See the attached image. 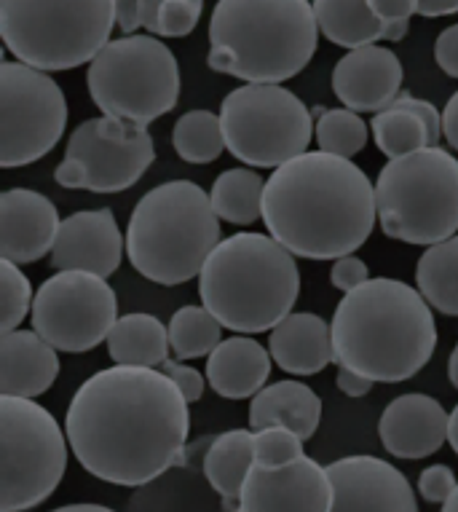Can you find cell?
Listing matches in <instances>:
<instances>
[{"label": "cell", "instance_id": "obj_43", "mask_svg": "<svg viewBox=\"0 0 458 512\" xmlns=\"http://www.w3.org/2000/svg\"><path fill=\"white\" fill-rule=\"evenodd\" d=\"M118 30L124 35H134L142 27V0H116Z\"/></svg>", "mask_w": 458, "mask_h": 512}, {"label": "cell", "instance_id": "obj_32", "mask_svg": "<svg viewBox=\"0 0 458 512\" xmlns=\"http://www.w3.org/2000/svg\"><path fill=\"white\" fill-rule=\"evenodd\" d=\"M370 132H373L378 151L384 153L386 159H400V156L432 145L421 116H416L413 110L397 108V105H389L381 113H375L370 121Z\"/></svg>", "mask_w": 458, "mask_h": 512}, {"label": "cell", "instance_id": "obj_20", "mask_svg": "<svg viewBox=\"0 0 458 512\" xmlns=\"http://www.w3.org/2000/svg\"><path fill=\"white\" fill-rule=\"evenodd\" d=\"M450 413L434 397L413 392L394 397L378 421V437L397 459H426L448 440Z\"/></svg>", "mask_w": 458, "mask_h": 512}, {"label": "cell", "instance_id": "obj_37", "mask_svg": "<svg viewBox=\"0 0 458 512\" xmlns=\"http://www.w3.org/2000/svg\"><path fill=\"white\" fill-rule=\"evenodd\" d=\"M456 486V472L450 470L448 464H432L418 478V494L424 496L429 504H445L448 496L456 491Z\"/></svg>", "mask_w": 458, "mask_h": 512}, {"label": "cell", "instance_id": "obj_41", "mask_svg": "<svg viewBox=\"0 0 458 512\" xmlns=\"http://www.w3.org/2000/svg\"><path fill=\"white\" fill-rule=\"evenodd\" d=\"M367 6L381 22H405L418 14V0H367Z\"/></svg>", "mask_w": 458, "mask_h": 512}, {"label": "cell", "instance_id": "obj_48", "mask_svg": "<svg viewBox=\"0 0 458 512\" xmlns=\"http://www.w3.org/2000/svg\"><path fill=\"white\" fill-rule=\"evenodd\" d=\"M51 512H116L105 507V504H65V507H57Z\"/></svg>", "mask_w": 458, "mask_h": 512}, {"label": "cell", "instance_id": "obj_22", "mask_svg": "<svg viewBox=\"0 0 458 512\" xmlns=\"http://www.w3.org/2000/svg\"><path fill=\"white\" fill-rule=\"evenodd\" d=\"M268 333V352L292 376H317L335 360L333 325L319 314L292 311Z\"/></svg>", "mask_w": 458, "mask_h": 512}, {"label": "cell", "instance_id": "obj_23", "mask_svg": "<svg viewBox=\"0 0 458 512\" xmlns=\"http://www.w3.org/2000/svg\"><path fill=\"white\" fill-rule=\"evenodd\" d=\"M271 352L250 336L225 338L207 357V381L225 400H247L266 387L271 376Z\"/></svg>", "mask_w": 458, "mask_h": 512}, {"label": "cell", "instance_id": "obj_44", "mask_svg": "<svg viewBox=\"0 0 458 512\" xmlns=\"http://www.w3.org/2000/svg\"><path fill=\"white\" fill-rule=\"evenodd\" d=\"M442 137L458 153V92L450 97L445 110H442Z\"/></svg>", "mask_w": 458, "mask_h": 512}, {"label": "cell", "instance_id": "obj_40", "mask_svg": "<svg viewBox=\"0 0 458 512\" xmlns=\"http://www.w3.org/2000/svg\"><path fill=\"white\" fill-rule=\"evenodd\" d=\"M434 59L445 76L458 78V25L445 27L434 41Z\"/></svg>", "mask_w": 458, "mask_h": 512}, {"label": "cell", "instance_id": "obj_9", "mask_svg": "<svg viewBox=\"0 0 458 512\" xmlns=\"http://www.w3.org/2000/svg\"><path fill=\"white\" fill-rule=\"evenodd\" d=\"M86 86L102 116L145 126L180 100V65L159 35H124L89 62Z\"/></svg>", "mask_w": 458, "mask_h": 512}, {"label": "cell", "instance_id": "obj_46", "mask_svg": "<svg viewBox=\"0 0 458 512\" xmlns=\"http://www.w3.org/2000/svg\"><path fill=\"white\" fill-rule=\"evenodd\" d=\"M164 0H142V27L153 35L156 30V14H159V6Z\"/></svg>", "mask_w": 458, "mask_h": 512}, {"label": "cell", "instance_id": "obj_14", "mask_svg": "<svg viewBox=\"0 0 458 512\" xmlns=\"http://www.w3.org/2000/svg\"><path fill=\"white\" fill-rule=\"evenodd\" d=\"M33 330L57 352L81 354L108 341L118 319L116 290L108 279L86 271H57L38 287Z\"/></svg>", "mask_w": 458, "mask_h": 512}, {"label": "cell", "instance_id": "obj_47", "mask_svg": "<svg viewBox=\"0 0 458 512\" xmlns=\"http://www.w3.org/2000/svg\"><path fill=\"white\" fill-rule=\"evenodd\" d=\"M408 30H410V19H405V22H384V41L389 43L402 41V38L408 35Z\"/></svg>", "mask_w": 458, "mask_h": 512}, {"label": "cell", "instance_id": "obj_11", "mask_svg": "<svg viewBox=\"0 0 458 512\" xmlns=\"http://www.w3.org/2000/svg\"><path fill=\"white\" fill-rule=\"evenodd\" d=\"M225 148L255 169H279L314 140V118L298 94L279 84H244L220 105Z\"/></svg>", "mask_w": 458, "mask_h": 512}, {"label": "cell", "instance_id": "obj_42", "mask_svg": "<svg viewBox=\"0 0 458 512\" xmlns=\"http://www.w3.org/2000/svg\"><path fill=\"white\" fill-rule=\"evenodd\" d=\"M373 384L375 381L359 376V373L349 368H338V376H335V387L341 389L346 397H365L373 389Z\"/></svg>", "mask_w": 458, "mask_h": 512}, {"label": "cell", "instance_id": "obj_36", "mask_svg": "<svg viewBox=\"0 0 458 512\" xmlns=\"http://www.w3.org/2000/svg\"><path fill=\"white\" fill-rule=\"evenodd\" d=\"M204 11V0H164L156 14L153 35L161 38H185L196 30Z\"/></svg>", "mask_w": 458, "mask_h": 512}, {"label": "cell", "instance_id": "obj_17", "mask_svg": "<svg viewBox=\"0 0 458 512\" xmlns=\"http://www.w3.org/2000/svg\"><path fill=\"white\" fill-rule=\"evenodd\" d=\"M126 252V236L110 210L73 212L62 220L51 250L57 271H86L108 279L116 274Z\"/></svg>", "mask_w": 458, "mask_h": 512}, {"label": "cell", "instance_id": "obj_10", "mask_svg": "<svg viewBox=\"0 0 458 512\" xmlns=\"http://www.w3.org/2000/svg\"><path fill=\"white\" fill-rule=\"evenodd\" d=\"M70 440L43 405L0 395V512H27L49 499L67 472Z\"/></svg>", "mask_w": 458, "mask_h": 512}, {"label": "cell", "instance_id": "obj_2", "mask_svg": "<svg viewBox=\"0 0 458 512\" xmlns=\"http://www.w3.org/2000/svg\"><path fill=\"white\" fill-rule=\"evenodd\" d=\"M375 220V183L343 156L306 151L266 180L263 223L295 258L354 255L370 239Z\"/></svg>", "mask_w": 458, "mask_h": 512}, {"label": "cell", "instance_id": "obj_51", "mask_svg": "<svg viewBox=\"0 0 458 512\" xmlns=\"http://www.w3.org/2000/svg\"><path fill=\"white\" fill-rule=\"evenodd\" d=\"M442 512H458V486H456V491L448 496V502L442 504Z\"/></svg>", "mask_w": 458, "mask_h": 512}, {"label": "cell", "instance_id": "obj_49", "mask_svg": "<svg viewBox=\"0 0 458 512\" xmlns=\"http://www.w3.org/2000/svg\"><path fill=\"white\" fill-rule=\"evenodd\" d=\"M448 443L450 448L456 451L458 456V405L450 411V421H448Z\"/></svg>", "mask_w": 458, "mask_h": 512}, {"label": "cell", "instance_id": "obj_13", "mask_svg": "<svg viewBox=\"0 0 458 512\" xmlns=\"http://www.w3.org/2000/svg\"><path fill=\"white\" fill-rule=\"evenodd\" d=\"M65 126V92L46 70L0 62V167H27L49 156Z\"/></svg>", "mask_w": 458, "mask_h": 512}, {"label": "cell", "instance_id": "obj_45", "mask_svg": "<svg viewBox=\"0 0 458 512\" xmlns=\"http://www.w3.org/2000/svg\"><path fill=\"white\" fill-rule=\"evenodd\" d=\"M458 0H418V14L426 19L448 17V14H456Z\"/></svg>", "mask_w": 458, "mask_h": 512}, {"label": "cell", "instance_id": "obj_39", "mask_svg": "<svg viewBox=\"0 0 458 512\" xmlns=\"http://www.w3.org/2000/svg\"><path fill=\"white\" fill-rule=\"evenodd\" d=\"M159 370L161 373H167V376L175 381L177 389H180L185 400H188V405L199 403L201 395H204V387H207V378L201 376L193 365H183V360H167Z\"/></svg>", "mask_w": 458, "mask_h": 512}, {"label": "cell", "instance_id": "obj_6", "mask_svg": "<svg viewBox=\"0 0 458 512\" xmlns=\"http://www.w3.org/2000/svg\"><path fill=\"white\" fill-rule=\"evenodd\" d=\"M223 242L212 199L193 180H169L150 188L126 226V255L137 274L156 285H183L199 277Z\"/></svg>", "mask_w": 458, "mask_h": 512}, {"label": "cell", "instance_id": "obj_26", "mask_svg": "<svg viewBox=\"0 0 458 512\" xmlns=\"http://www.w3.org/2000/svg\"><path fill=\"white\" fill-rule=\"evenodd\" d=\"M255 467V432L250 429H228L204 456V475L207 483L220 494L223 504H239L244 480Z\"/></svg>", "mask_w": 458, "mask_h": 512}, {"label": "cell", "instance_id": "obj_4", "mask_svg": "<svg viewBox=\"0 0 458 512\" xmlns=\"http://www.w3.org/2000/svg\"><path fill=\"white\" fill-rule=\"evenodd\" d=\"M207 65L244 84H284L317 51L311 0H217L209 17Z\"/></svg>", "mask_w": 458, "mask_h": 512}, {"label": "cell", "instance_id": "obj_18", "mask_svg": "<svg viewBox=\"0 0 458 512\" xmlns=\"http://www.w3.org/2000/svg\"><path fill=\"white\" fill-rule=\"evenodd\" d=\"M59 218L57 207L49 196L33 188H9L0 194V258L25 263L41 261L46 252L54 250Z\"/></svg>", "mask_w": 458, "mask_h": 512}, {"label": "cell", "instance_id": "obj_38", "mask_svg": "<svg viewBox=\"0 0 458 512\" xmlns=\"http://www.w3.org/2000/svg\"><path fill=\"white\" fill-rule=\"evenodd\" d=\"M370 279V269L367 263L357 255H343L338 261H333V269H330V282H333L335 290H341L343 295L357 290Z\"/></svg>", "mask_w": 458, "mask_h": 512}, {"label": "cell", "instance_id": "obj_15", "mask_svg": "<svg viewBox=\"0 0 458 512\" xmlns=\"http://www.w3.org/2000/svg\"><path fill=\"white\" fill-rule=\"evenodd\" d=\"M333 483L327 467L303 456L282 467L255 464L244 480L239 512H330Z\"/></svg>", "mask_w": 458, "mask_h": 512}, {"label": "cell", "instance_id": "obj_1", "mask_svg": "<svg viewBox=\"0 0 458 512\" xmlns=\"http://www.w3.org/2000/svg\"><path fill=\"white\" fill-rule=\"evenodd\" d=\"M65 432L89 475L113 486H148L185 464L188 400L159 368L113 365L75 389Z\"/></svg>", "mask_w": 458, "mask_h": 512}, {"label": "cell", "instance_id": "obj_35", "mask_svg": "<svg viewBox=\"0 0 458 512\" xmlns=\"http://www.w3.org/2000/svg\"><path fill=\"white\" fill-rule=\"evenodd\" d=\"M303 437L287 427L255 429V464L260 467H282L303 459Z\"/></svg>", "mask_w": 458, "mask_h": 512}, {"label": "cell", "instance_id": "obj_27", "mask_svg": "<svg viewBox=\"0 0 458 512\" xmlns=\"http://www.w3.org/2000/svg\"><path fill=\"white\" fill-rule=\"evenodd\" d=\"M319 33L341 49H362L384 41V22L375 17L367 0H311Z\"/></svg>", "mask_w": 458, "mask_h": 512}, {"label": "cell", "instance_id": "obj_33", "mask_svg": "<svg viewBox=\"0 0 458 512\" xmlns=\"http://www.w3.org/2000/svg\"><path fill=\"white\" fill-rule=\"evenodd\" d=\"M367 137H370V124H365V118L357 110H319L317 124H314V140H317L319 151L354 159L359 151H365Z\"/></svg>", "mask_w": 458, "mask_h": 512}, {"label": "cell", "instance_id": "obj_3", "mask_svg": "<svg viewBox=\"0 0 458 512\" xmlns=\"http://www.w3.org/2000/svg\"><path fill=\"white\" fill-rule=\"evenodd\" d=\"M335 362L375 384H400L429 365L437 322L418 287L378 277L343 295L330 319Z\"/></svg>", "mask_w": 458, "mask_h": 512}, {"label": "cell", "instance_id": "obj_52", "mask_svg": "<svg viewBox=\"0 0 458 512\" xmlns=\"http://www.w3.org/2000/svg\"><path fill=\"white\" fill-rule=\"evenodd\" d=\"M225 512H239V507H225Z\"/></svg>", "mask_w": 458, "mask_h": 512}, {"label": "cell", "instance_id": "obj_28", "mask_svg": "<svg viewBox=\"0 0 458 512\" xmlns=\"http://www.w3.org/2000/svg\"><path fill=\"white\" fill-rule=\"evenodd\" d=\"M263 194H266V180L260 177V172L236 167L225 169L215 177L209 199L220 220L234 226H252L255 220L263 218Z\"/></svg>", "mask_w": 458, "mask_h": 512}, {"label": "cell", "instance_id": "obj_21", "mask_svg": "<svg viewBox=\"0 0 458 512\" xmlns=\"http://www.w3.org/2000/svg\"><path fill=\"white\" fill-rule=\"evenodd\" d=\"M59 376L57 349L35 330H11L0 336V392L35 400L54 387Z\"/></svg>", "mask_w": 458, "mask_h": 512}, {"label": "cell", "instance_id": "obj_24", "mask_svg": "<svg viewBox=\"0 0 458 512\" xmlns=\"http://www.w3.org/2000/svg\"><path fill=\"white\" fill-rule=\"evenodd\" d=\"M322 421V400L303 381H276L250 400V429L287 427L303 440L317 435Z\"/></svg>", "mask_w": 458, "mask_h": 512}, {"label": "cell", "instance_id": "obj_7", "mask_svg": "<svg viewBox=\"0 0 458 512\" xmlns=\"http://www.w3.org/2000/svg\"><path fill=\"white\" fill-rule=\"evenodd\" d=\"M116 27V0H0L6 49L46 73L92 62Z\"/></svg>", "mask_w": 458, "mask_h": 512}, {"label": "cell", "instance_id": "obj_25", "mask_svg": "<svg viewBox=\"0 0 458 512\" xmlns=\"http://www.w3.org/2000/svg\"><path fill=\"white\" fill-rule=\"evenodd\" d=\"M169 328L153 314H124L108 336V354L116 365L161 368L169 360Z\"/></svg>", "mask_w": 458, "mask_h": 512}, {"label": "cell", "instance_id": "obj_19", "mask_svg": "<svg viewBox=\"0 0 458 512\" xmlns=\"http://www.w3.org/2000/svg\"><path fill=\"white\" fill-rule=\"evenodd\" d=\"M402 62L386 46L351 49L335 62L333 92L343 108L357 113H381L400 97Z\"/></svg>", "mask_w": 458, "mask_h": 512}, {"label": "cell", "instance_id": "obj_50", "mask_svg": "<svg viewBox=\"0 0 458 512\" xmlns=\"http://www.w3.org/2000/svg\"><path fill=\"white\" fill-rule=\"evenodd\" d=\"M448 378L453 387H458V344L456 349L450 352V360H448Z\"/></svg>", "mask_w": 458, "mask_h": 512}, {"label": "cell", "instance_id": "obj_29", "mask_svg": "<svg viewBox=\"0 0 458 512\" xmlns=\"http://www.w3.org/2000/svg\"><path fill=\"white\" fill-rule=\"evenodd\" d=\"M416 285L432 309L458 317V234L426 247L418 258Z\"/></svg>", "mask_w": 458, "mask_h": 512}, {"label": "cell", "instance_id": "obj_31", "mask_svg": "<svg viewBox=\"0 0 458 512\" xmlns=\"http://www.w3.org/2000/svg\"><path fill=\"white\" fill-rule=\"evenodd\" d=\"M169 344L177 360H199L209 357L220 344L223 325L212 311L201 306H183L169 319Z\"/></svg>", "mask_w": 458, "mask_h": 512}, {"label": "cell", "instance_id": "obj_34", "mask_svg": "<svg viewBox=\"0 0 458 512\" xmlns=\"http://www.w3.org/2000/svg\"><path fill=\"white\" fill-rule=\"evenodd\" d=\"M0 293H3V303H0V333L19 330L22 319L33 311L35 295L22 266L3 261V258H0Z\"/></svg>", "mask_w": 458, "mask_h": 512}, {"label": "cell", "instance_id": "obj_12", "mask_svg": "<svg viewBox=\"0 0 458 512\" xmlns=\"http://www.w3.org/2000/svg\"><path fill=\"white\" fill-rule=\"evenodd\" d=\"M156 161V143L145 126L126 124L118 118H86L67 140L65 159L54 169L62 188L121 194L132 188Z\"/></svg>", "mask_w": 458, "mask_h": 512}, {"label": "cell", "instance_id": "obj_5", "mask_svg": "<svg viewBox=\"0 0 458 512\" xmlns=\"http://www.w3.org/2000/svg\"><path fill=\"white\" fill-rule=\"evenodd\" d=\"M199 295L225 330L266 333L290 317L298 301V263L271 234L225 236L201 269Z\"/></svg>", "mask_w": 458, "mask_h": 512}, {"label": "cell", "instance_id": "obj_16", "mask_svg": "<svg viewBox=\"0 0 458 512\" xmlns=\"http://www.w3.org/2000/svg\"><path fill=\"white\" fill-rule=\"evenodd\" d=\"M333 483L330 512H418L405 472L378 456H346L327 464Z\"/></svg>", "mask_w": 458, "mask_h": 512}, {"label": "cell", "instance_id": "obj_30", "mask_svg": "<svg viewBox=\"0 0 458 512\" xmlns=\"http://www.w3.org/2000/svg\"><path fill=\"white\" fill-rule=\"evenodd\" d=\"M172 145L177 156L188 164H212L223 156L225 135L220 113L212 110H188L177 118L172 129Z\"/></svg>", "mask_w": 458, "mask_h": 512}, {"label": "cell", "instance_id": "obj_8", "mask_svg": "<svg viewBox=\"0 0 458 512\" xmlns=\"http://www.w3.org/2000/svg\"><path fill=\"white\" fill-rule=\"evenodd\" d=\"M378 223L397 242L432 247L458 234V159L440 145L389 159L375 180Z\"/></svg>", "mask_w": 458, "mask_h": 512}]
</instances>
